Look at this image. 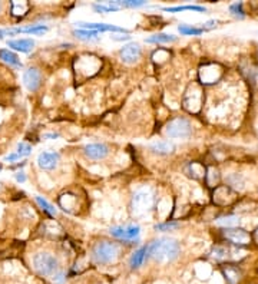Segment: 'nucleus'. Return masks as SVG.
Here are the masks:
<instances>
[{
	"label": "nucleus",
	"instance_id": "nucleus-1",
	"mask_svg": "<svg viewBox=\"0 0 258 284\" xmlns=\"http://www.w3.org/2000/svg\"><path fill=\"white\" fill-rule=\"evenodd\" d=\"M179 251H181L179 242L174 238H168V237L158 238L148 247L149 257L154 260L155 263L159 264L172 263L179 255Z\"/></svg>",
	"mask_w": 258,
	"mask_h": 284
},
{
	"label": "nucleus",
	"instance_id": "nucleus-2",
	"mask_svg": "<svg viewBox=\"0 0 258 284\" xmlns=\"http://www.w3.org/2000/svg\"><path fill=\"white\" fill-rule=\"evenodd\" d=\"M32 267L41 277L52 278L58 271H61V263L58 257L51 251H38L32 257Z\"/></svg>",
	"mask_w": 258,
	"mask_h": 284
},
{
	"label": "nucleus",
	"instance_id": "nucleus-3",
	"mask_svg": "<svg viewBox=\"0 0 258 284\" xmlns=\"http://www.w3.org/2000/svg\"><path fill=\"white\" fill-rule=\"evenodd\" d=\"M91 257L95 264L99 265H111L115 264L121 257V247L116 242L99 241L92 247Z\"/></svg>",
	"mask_w": 258,
	"mask_h": 284
},
{
	"label": "nucleus",
	"instance_id": "nucleus-4",
	"mask_svg": "<svg viewBox=\"0 0 258 284\" xmlns=\"http://www.w3.org/2000/svg\"><path fill=\"white\" fill-rule=\"evenodd\" d=\"M102 66V61L95 55H82L75 61V74L78 81H86L99 72Z\"/></svg>",
	"mask_w": 258,
	"mask_h": 284
},
{
	"label": "nucleus",
	"instance_id": "nucleus-5",
	"mask_svg": "<svg viewBox=\"0 0 258 284\" xmlns=\"http://www.w3.org/2000/svg\"><path fill=\"white\" fill-rule=\"evenodd\" d=\"M204 89L198 82H192L188 85L185 89V94L182 98V108L189 114H198L201 112L204 105Z\"/></svg>",
	"mask_w": 258,
	"mask_h": 284
},
{
	"label": "nucleus",
	"instance_id": "nucleus-6",
	"mask_svg": "<svg viewBox=\"0 0 258 284\" xmlns=\"http://www.w3.org/2000/svg\"><path fill=\"white\" fill-rule=\"evenodd\" d=\"M155 200L154 191L151 188H141L136 191L132 198V211L136 217H144L149 211L154 210Z\"/></svg>",
	"mask_w": 258,
	"mask_h": 284
},
{
	"label": "nucleus",
	"instance_id": "nucleus-7",
	"mask_svg": "<svg viewBox=\"0 0 258 284\" xmlns=\"http://www.w3.org/2000/svg\"><path fill=\"white\" fill-rule=\"evenodd\" d=\"M165 132L169 138H188L192 134V125L185 118L176 116L166 124Z\"/></svg>",
	"mask_w": 258,
	"mask_h": 284
},
{
	"label": "nucleus",
	"instance_id": "nucleus-8",
	"mask_svg": "<svg viewBox=\"0 0 258 284\" xmlns=\"http://www.w3.org/2000/svg\"><path fill=\"white\" fill-rule=\"evenodd\" d=\"M199 82L202 85L217 84L224 75V68L217 62H208L199 68Z\"/></svg>",
	"mask_w": 258,
	"mask_h": 284
},
{
	"label": "nucleus",
	"instance_id": "nucleus-9",
	"mask_svg": "<svg viewBox=\"0 0 258 284\" xmlns=\"http://www.w3.org/2000/svg\"><path fill=\"white\" fill-rule=\"evenodd\" d=\"M58 204L63 211H66L69 214H78L79 210L82 208V197H79L72 191H66L59 195Z\"/></svg>",
	"mask_w": 258,
	"mask_h": 284
},
{
	"label": "nucleus",
	"instance_id": "nucleus-10",
	"mask_svg": "<svg viewBox=\"0 0 258 284\" xmlns=\"http://www.w3.org/2000/svg\"><path fill=\"white\" fill-rule=\"evenodd\" d=\"M212 201L218 207H227L237 201V192L228 185H218L214 189Z\"/></svg>",
	"mask_w": 258,
	"mask_h": 284
},
{
	"label": "nucleus",
	"instance_id": "nucleus-11",
	"mask_svg": "<svg viewBox=\"0 0 258 284\" xmlns=\"http://www.w3.org/2000/svg\"><path fill=\"white\" fill-rule=\"evenodd\" d=\"M222 235H224L225 240H228L234 245H247L252 240L249 232L242 230V228H235V227L234 228H225L222 231Z\"/></svg>",
	"mask_w": 258,
	"mask_h": 284
},
{
	"label": "nucleus",
	"instance_id": "nucleus-12",
	"mask_svg": "<svg viewBox=\"0 0 258 284\" xmlns=\"http://www.w3.org/2000/svg\"><path fill=\"white\" fill-rule=\"evenodd\" d=\"M111 234L119 238V240H124V241H132L135 238H138L139 232H141V228L139 225H135V224H131V225H126V227H114L111 228Z\"/></svg>",
	"mask_w": 258,
	"mask_h": 284
},
{
	"label": "nucleus",
	"instance_id": "nucleus-13",
	"mask_svg": "<svg viewBox=\"0 0 258 284\" xmlns=\"http://www.w3.org/2000/svg\"><path fill=\"white\" fill-rule=\"evenodd\" d=\"M23 84H25V86H26L29 91H32V92L38 91L42 84L41 71H39L38 68H29V69L23 74Z\"/></svg>",
	"mask_w": 258,
	"mask_h": 284
},
{
	"label": "nucleus",
	"instance_id": "nucleus-14",
	"mask_svg": "<svg viewBox=\"0 0 258 284\" xmlns=\"http://www.w3.org/2000/svg\"><path fill=\"white\" fill-rule=\"evenodd\" d=\"M139 58H141V46L138 43H128L121 49V59L124 63L131 65L136 62Z\"/></svg>",
	"mask_w": 258,
	"mask_h": 284
},
{
	"label": "nucleus",
	"instance_id": "nucleus-15",
	"mask_svg": "<svg viewBox=\"0 0 258 284\" xmlns=\"http://www.w3.org/2000/svg\"><path fill=\"white\" fill-rule=\"evenodd\" d=\"M58 162H59V154L58 152H49V151H45L41 152L38 155V165L42 169H46V171H52L58 167Z\"/></svg>",
	"mask_w": 258,
	"mask_h": 284
},
{
	"label": "nucleus",
	"instance_id": "nucleus-16",
	"mask_svg": "<svg viewBox=\"0 0 258 284\" xmlns=\"http://www.w3.org/2000/svg\"><path fill=\"white\" fill-rule=\"evenodd\" d=\"M221 271L227 284H239L242 280V271L234 264H224Z\"/></svg>",
	"mask_w": 258,
	"mask_h": 284
},
{
	"label": "nucleus",
	"instance_id": "nucleus-17",
	"mask_svg": "<svg viewBox=\"0 0 258 284\" xmlns=\"http://www.w3.org/2000/svg\"><path fill=\"white\" fill-rule=\"evenodd\" d=\"M83 151H85V155L91 159H103L109 154V148L105 144H89L85 147Z\"/></svg>",
	"mask_w": 258,
	"mask_h": 284
},
{
	"label": "nucleus",
	"instance_id": "nucleus-18",
	"mask_svg": "<svg viewBox=\"0 0 258 284\" xmlns=\"http://www.w3.org/2000/svg\"><path fill=\"white\" fill-rule=\"evenodd\" d=\"M85 31H95V32H122L126 33L125 29L112 26V25H106V23H78Z\"/></svg>",
	"mask_w": 258,
	"mask_h": 284
},
{
	"label": "nucleus",
	"instance_id": "nucleus-19",
	"mask_svg": "<svg viewBox=\"0 0 258 284\" xmlns=\"http://www.w3.org/2000/svg\"><path fill=\"white\" fill-rule=\"evenodd\" d=\"M8 46L15 49V51H19L23 53H29L35 46V41L33 39H13V41H8Z\"/></svg>",
	"mask_w": 258,
	"mask_h": 284
},
{
	"label": "nucleus",
	"instance_id": "nucleus-20",
	"mask_svg": "<svg viewBox=\"0 0 258 284\" xmlns=\"http://www.w3.org/2000/svg\"><path fill=\"white\" fill-rule=\"evenodd\" d=\"M29 11H31L29 2H12L11 3V15L16 19H23Z\"/></svg>",
	"mask_w": 258,
	"mask_h": 284
},
{
	"label": "nucleus",
	"instance_id": "nucleus-21",
	"mask_svg": "<svg viewBox=\"0 0 258 284\" xmlns=\"http://www.w3.org/2000/svg\"><path fill=\"white\" fill-rule=\"evenodd\" d=\"M146 254H148V247H141L138 250H135L129 258V267L132 270H138L142 264H144L145 258H146Z\"/></svg>",
	"mask_w": 258,
	"mask_h": 284
},
{
	"label": "nucleus",
	"instance_id": "nucleus-22",
	"mask_svg": "<svg viewBox=\"0 0 258 284\" xmlns=\"http://www.w3.org/2000/svg\"><path fill=\"white\" fill-rule=\"evenodd\" d=\"M149 148L151 151H154L155 154H159V155H166L174 151V145L169 141H155L149 145Z\"/></svg>",
	"mask_w": 258,
	"mask_h": 284
},
{
	"label": "nucleus",
	"instance_id": "nucleus-23",
	"mask_svg": "<svg viewBox=\"0 0 258 284\" xmlns=\"http://www.w3.org/2000/svg\"><path fill=\"white\" fill-rule=\"evenodd\" d=\"M0 61H3V62L11 65V66H15V68H21L22 66L19 56L15 52L9 51V49H0Z\"/></svg>",
	"mask_w": 258,
	"mask_h": 284
},
{
	"label": "nucleus",
	"instance_id": "nucleus-24",
	"mask_svg": "<svg viewBox=\"0 0 258 284\" xmlns=\"http://www.w3.org/2000/svg\"><path fill=\"white\" fill-rule=\"evenodd\" d=\"M188 172L194 179H204L205 178V168L199 162H191L188 165Z\"/></svg>",
	"mask_w": 258,
	"mask_h": 284
},
{
	"label": "nucleus",
	"instance_id": "nucleus-25",
	"mask_svg": "<svg viewBox=\"0 0 258 284\" xmlns=\"http://www.w3.org/2000/svg\"><path fill=\"white\" fill-rule=\"evenodd\" d=\"M205 181L206 184L209 187H218V181H219V172H218L217 168L214 167H209V168L205 171Z\"/></svg>",
	"mask_w": 258,
	"mask_h": 284
},
{
	"label": "nucleus",
	"instance_id": "nucleus-26",
	"mask_svg": "<svg viewBox=\"0 0 258 284\" xmlns=\"http://www.w3.org/2000/svg\"><path fill=\"white\" fill-rule=\"evenodd\" d=\"M98 33L99 32L81 29V31H75V36L78 39H81V41H96L98 39Z\"/></svg>",
	"mask_w": 258,
	"mask_h": 284
},
{
	"label": "nucleus",
	"instance_id": "nucleus-27",
	"mask_svg": "<svg viewBox=\"0 0 258 284\" xmlns=\"http://www.w3.org/2000/svg\"><path fill=\"white\" fill-rule=\"evenodd\" d=\"M176 38L174 35H165V33H159V35H155L151 36L149 39H146L148 43H164V42H174Z\"/></svg>",
	"mask_w": 258,
	"mask_h": 284
},
{
	"label": "nucleus",
	"instance_id": "nucleus-28",
	"mask_svg": "<svg viewBox=\"0 0 258 284\" xmlns=\"http://www.w3.org/2000/svg\"><path fill=\"white\" fill-rule=\"evenodd\" d=\"M178 31L181 35H185V36H198L201 35L204 29H199V28H194V26H188V25H179L178 26Z\"/></svg>",
	"mask_w": 258,
	"mask_h": 284
},
{
	"label": "nucleus",
	"instance_id": "nucleus-29",
	"mask_svg": "<svg viewBox=\"0 0 258 284\" xmlns=\"http://www.w3.org/2000/svg\"><path fill=\"white\" fill-rule=\"evenodd\" d=\"M165 12L169 13H175V12H182V11H195V12H204L205 9L202 6H195V5H188V6H176V8H165Z\"/></svg>",
	"mask_w": 258,
	"mask_h": 284
},
{
	"label": "nucleus",
	"instance_id": "nucleus-30",
	"mask_svg": "<svg viewBox=\"0 0 258 284\" xmlns=\"http://www.w3.org/2000/svg\"><path fill=\"white\" fill-rule=\"evenodd\" d=\"M35 200H36V202L41 205L43 210L46 211V212H49L51 215H55V214H56V208H55L52 204H49V202L45 200V198H42V197H39V195H36V198H35Z\"/></svg>",
	"mask_w": 258,
	"mask_h": 284
},
{
	"label": "nucleus",
	"instance_id": "nucleus-31",
	"mask_svg": "<svg viewBox=\"0 0 258 284\" xmlns=\"http://www.w3.org/2000/svg\"><path fill=\"white\" fill-rule=\"evenodd\" d=\"M178 227V222L175 221H165V222H161V224H156L155 225V230L156 231H171Z\"/></svg>",
	"mask_w": 258,
	"mask_h": 284
},
{
	"label": "nucleus",
	"instance_id": "nucleus-32",
	"mask_svg": "<svg viewBox=\"0 0 258 284\" xmlns=\"http://www.w3.org/2000/svg\"><path fill=\"white\" fill-rule=\"evenodd\" d=\"M238 222H239V218H238V217H234V215H231V217H224V218L218 220V224H219V225H225L227 228H234Z\"/></svg>",
	"mask_w": 258,
	"mask_h": 284
},
{
	"label": "nucleus",
	"instance_id": "nucleus-33",
	"mask_svg": "<svg viewBox=\"0 0 258 284\" xmlns=\"http://www.w3.org/2000/svg\"><path fill=\"white\" fill-rule=\"evenodd\" d=\"M32 152V145L29 144H26V142H21L19 144V147H18V157H28V155H31Z\"/></svg>",
	"mask_w": 258,
	"mask_h": 284
},
{
	"label": "nucleus",
	"instance_id": "nucleus-34",
	"mask_svg": "<svg viewBox=\"0 0 258 284\" xmlns=\"http://www.w3.org/2000/svg\"><path fill=\"white\" fill-rule=\"evenodd\" d=\"M229 11H231V13H232L234 16H237V18H244V16H245V12L242 9V3H241V2L231 5V6H229Z\"/></svg>",
	"mask_w": 258,
	"mask_h": 284
},
{
	"label": "nucleus",
	"instance_id": "nucleus-35",
	"mask_svg": "<svg viewBox=\"0 0 258 284\" xmlns=\"http://www.w3.org/2000/svg\"><path fill=\"white\" fill-rule=\"evenodd\" d=\"M118 6H128V8H139V6H144V0H125V2H116Z\"/></svg>",
	"mask_w": 258,
	"mask_h": 284
},
{
	"label": "nucleus",
	"instance_id": "nucleus-36",
	"mask_svg": "<svg viewBox=\"0 0 258 284\" xmlns=\"http://www.w3.org/2000/svg\"><path fill=\"white\" fill-rule=\"evenodd\" d=\"M52 281H53V284H65V281H66V273L62 271V270L58 271L52 277Z\"/></svg>",
	"mask_w": 258,
	"mask_h": 284
},
{
	"label": "nucleus",
	"instance_id": "nucleus-37",
	"mask_svg": "<svg viewBox=\"0 0 258 284\" xmlns=\"http://www.w3.org/2000/svg\"><path fill=\"white\" fill-rule=\"evenodd\" d=\"M16 179H18L19 182H23V181L26 179V177H25V174H23V172H18V174H16Z\"/></svg>",
	"mask_w": 258,
	"mask_h": 284
},
{
	"label": "nucleus",
	"instance_id": "nucleus-38",
	"mask_svg": "<svg viewBox=\"0 0 258 284\" xmlns=\"http://www.w3.org/2000/svg\"><path fill=\"white\" fill-rule=\"evenodd\" d=\"M18 154H11V155H8L6 157V161H9V162H12V161H16L18 159Z\"/></svg>",
	"mask_w": 258,
	"mask_h": 284
},
{
	"label": "nucleus",
	"instance_id": "nucleus-39",
	"mask_svg": "<svg viewBox=\"0 0 258 284\" xmlns=\"http://www.w3.org/2000/svg\"><path fill=\"white\" fill-rule=\"evenodd\" d=\"M251 238H252V240L258 244V228L255 230V231H254V234H252V237H251Z\"/></svg>",
	"mask_w": 258,
	"mask_h": 284
},
{
	"label": "nucleus",
	"instance_id": "nucleus-40",
	"mask_svg": "<svg viewBox=\"0 0 258 284\" xmlns=\"http://www.w3.org/2000/svg\"><path fill=\"white\" fill-rule=\"evenodd\" d=\"M115 41H126V39H129V36H121V38H114Z\"/></svg>",
	"mask_w": 258,
	"mask_h": 284
},
{
	"label": "nucleus",
	"instance_id": "nucleus-41",
	"mask_svg": "<svg viewBox=\"0 0 258 284\" xmlns=\"http://www.w3.org/2000/svg\"><path fill=\"white\" fill-rule=\"evenodd\" d=\"M2 11H3V3L0 2V13H2Z\"/></svg>",
	"mask_w": 258,
	"mask_h": 284
},
{
	"label": "nucleus",
	"instance_id": "nucleus-42",
	"mask_svg": "<svg viewBox=\"0 0 258 284\" xmlns=\"http://www.w3.org/2000/svg\"><path fill=\"white\" fill-rule=\"evenodd\" d=\"M2 189H3V184L0 182V192H2Z\"/></svg>",
	"mask_w": 258,
	"mask_h": 284
},
{
	"label": "nucleus",
	"instance_id": "nucleus-43",
	"mask_svg": "<svg viewBox=\"0 0 258 284\" xmlns=\"http://www.w3.org/2000/svg\"><path fill=\"white\" fill-rule=\"evenodd\" d=\"M0 171H2V165H0Z\"/></svg>",
	"mask_w": 258,
	"mask_h": 284
}]
</instances>
